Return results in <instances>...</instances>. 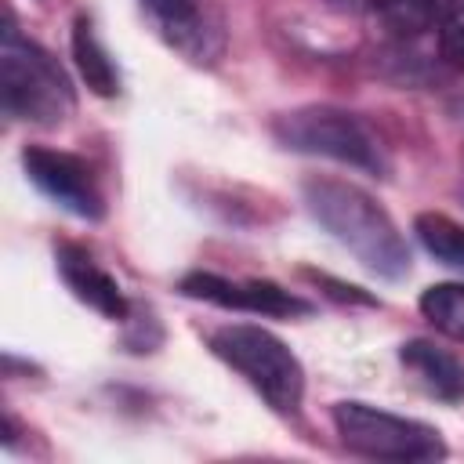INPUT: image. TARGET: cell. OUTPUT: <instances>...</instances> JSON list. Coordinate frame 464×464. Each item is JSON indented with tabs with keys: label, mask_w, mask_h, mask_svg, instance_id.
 Wrapping results in <instances>:
<instances>
[{
	"label": "cell",
	"mask_w": 464,
	"mask_h": 464,
	"mask_svg": "<svg viewBox=\"0 0 464 464\" xmlns=\"http://www.w3.org/2000/svg\"><path fill=\"white\" fill-rule=\"evenodd\" d=\"M141 11L152 29L192 62H207L214 54V29L199 0H141Z\"/></svg>",
	"instance_id": "obj_9"
},
{
	"label": "cell",
	"mask_w": 464,
	"mask_h": 464,
	"mask_svg": "<svg viewBox=\"0 0 464 464\" xmlns=\"http://www.w3.org/2000/svg\"><path fill=\"white\" fill-rule=\"evenodd\" d=\"M54 261H58V276L65 279V286L72 290L76 301H83L87 308H94L98 315L120 323L127 319V297L120 290V283L76 243H62L54 250Z\"/></svg>",
	"instance_id": "obj_8"
},
{
	"label": "cell",
	"mask_w": 464,
	"mask_h": 464,
	"mask_svg": "<svg viewBox=\"0 0 464 464\" xmlns=\"http://www.w3.org/2000/svg\"><path fill=\"white\" fill-rule=\"evenodd\" d=\"M384 29L395 36H417L431 25H442L453 14V0H370Z\"/></svg>",
	"instance_id": "obj_12"
},
{
	"label": "cell",
	"mask_w": 464,
	"mask_h": 464,
	"mask_svg": "<svg viewBox=\"0 0 464 464\" xmlns=\"http://www.w3.org/2000/svg\"><path fill=\"white\" fill-rule=\"evenodd\" d=\"M413 232L435 261L464 272V225L460 221H453L450 214H439V210H424V214H417Z\"/></svg>",
	"instance_id": "obj_13"
},
{
	"label": "cell",
	"mask_w": 464,
	"mask_h": 464,
	"mask_svg": "<svg viewBox=\"0 0 464 464\" xmlns=\"http://www.w3.org/2000/svg\"><path fill=\"white\" fill-rule=\"evenodd\" d=\"M0 98L7 116L36 127H58L76 109V94L62 65L40 44L25 40L11 18L0 33Z\"/></svg>",
	"instance_id": "obj_2"
},
{
	"label": "cell",
	"mask_w": 464,
	"mask_h": 464,
	"mask_svg": "<svg viewBox=\"0 0 464 464\" xmlns=\"http://www.w3.org/2000/svg\"><path fill=\"white\" fill-rule=\"evenodd\" d=\"M308 214L348 250L362 268L381 279H402L410 272V246L388 210L352 181L308 178L304 181Z\"/></svg>",
	"instance_id": "obj_1"
},
{
	"label": "cell",
	"mask_w": 464,
	"mask_h": 464,
	"mask_svg": "<svg viewBox=\"0 0 464 464\" xmlns=\"http://www.w3.org/2000/svg\"><path fill=\"white\" fill-rule=\"evenodd\" d=\"M323 286H330V294L334 297H341V301H355V304H377V297H370V294H362L359 286H344V283H337V279H330V276H315Z\"/></svg>",
	"instance_id": "obj_16"
},
{
	"label": "cell",
	"mask_w": 464,
	"mask_h": 464,
	"mask_svg": "<svg viewBox=\"0 0 464 464\" xmlns=\"http://www.w3.org/2000/svg\"><path fill=\"white\" fill-rule=\"evenodd\" d=\"M22 167H25L29 181L47 199H54L62 210H69L83 221H102L105 218L102 188H98L91 167L80 156L51 149V145H25L22 149Z\"/></svg>",
	"instance_id": "obj_6"
},
{
	"label": "cell",
	"mask_w": 464,
	"mask_h": 464,
	"mask_svg": "<svg viewBox=\"0 0 464 464\" xmlns=\"http://www.w3.org/2000/svg\"><path fill=\"white\" fill-rule=\"evenodd\" d=\"M334 424L341 442L352 453L373 457V460H435L446 457V442L439 428L399 417L366 402H337L334 406Z\"/></svg>",
	"instance_id": "obj_5"
},
{
	"label": "cell",
	"mask_w": 464,
	"mask_h": 464,
	"mask_svg": "<svg viewBox=\"0 0 464 464\" xmlns=\"http://www.w3.org/2000/svg\"><path fill=\"white\" fill-rule=\"evenodd\" d=\"M185 297H199L221 308H239V312H261V315H308L312 304L279 283L268 279H225L214 272H188L181 279Z\"/></svg>",
	"instance_id": "obj_7"
},
{
	"label": "cell",
	"mask_w": 464,
	"mask_h": 464,
	"mask_svg": "<svg viewBox=\"0 0 464 464\" xmlns=\"http://www.w3.org/2000/svg\"><path fill=\"white\" fill-rule=\"evenodd\" d=\"M72 58H76V69L83 76V83L98 94V98H112L120 94V69L112 62V54L105 51V44L98 40L91 18H76L72 25Z\"/></svg>",
	"instance_id": "obj_11"
},
{
	"label": "cell",
	"mask_w": 464,
	"mask_h": 464,
	"mask_svg": "<svg viewBox=\"0 0 464 464\" xmlns=\"http://www.w3.org/2000/svg\"><path fill=\"white\" fill-rule=\"evenodd\" d=\"M272 134L283 149L326 156L348 167H362L370 174H384V152L377 138L366 130V123L344 109L334 105H301L290 112H279L272 120Z\"/></svg>",
	"instance_id": "obj_4"
},
{
	"label": "cell",
	"mask_w": 464,
	"mask_h": 464,
	"mask_svg": "<svg viewBox=\"0 0 464 464\" xmlns=\"http://www.w3.org/2000/svg\"><path fill=\"white\" fill-rule=\"evenodd\" d=\"M210 352L225 359L272 410L294 413L304 399L301 359L265 326L232 323L210 334Z\"/></svg>",
	"instance_id": "obj_3"
},
{
	"label": "cell",
	"mask_w": 464,
	"mask_h": 464,
	"mask_svg": "<svg viewBox=\"0 0 464 464\" xmlns=\"http://www.w3.org/2000/svg\"><path fill=\"white\" fill-rule=\"evenodd\" d=\"M442 58L464 69V7H457L446 22H442V36H439Z\"/></svg>",
	"instance_id": "obj_15"
},
{
	"label": "cell",
	"mask_w": 464,
	"mask_h": 464,
	"mask_svg": "<svg viewBox=\"0 0 464 464\" xmlns=\"http://www.w3.org/2000/svg\"><path fill=\"white\" fill-rule=\"evenodd\" d=\"M402 366L424 384L428 395L442 399V402H460L464 399V362L442 348H435L431 341H406L399 348Z\"/></svg>",
	"instance_id": "obj_10"
},
{
	"label": "cell",
	"mask_w": 464,
	"mask_h": 464,
	"mask_svg": "<svg viewBox=\"0 0 464 464\" xmlns=\"http://www.w3.org/2000/svg\"><path fill=\"white\" fill-rule=\"evenodd\" d=\"M420 315L446 337H464V286L435 283L420 294Z\"/></svg>",
	"instance_id": "obj_14"
}]
</instances>
